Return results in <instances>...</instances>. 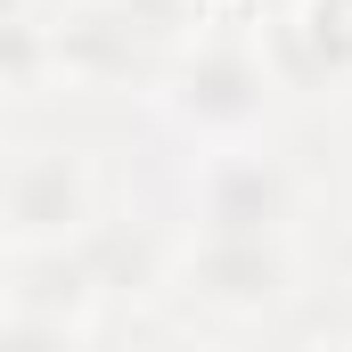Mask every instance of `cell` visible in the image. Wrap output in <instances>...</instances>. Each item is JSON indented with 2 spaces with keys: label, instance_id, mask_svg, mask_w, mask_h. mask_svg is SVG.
Listing matches in <instances>:
<instances>
[{
  "label": "cell",
  "instance_id": "obj_1",
  "mask_svg": "<svg viewBox=\"0 0 352 352\" xmlns=\"http://www.w3.org/2000/svg\"><path fill=\"white\" fill-rule=\"evenodd\" d=\"M180 156L188 148H221V140H254V131H278L295 115V98L278 82V58H270L263 33V0H221L205 8L188 33L173 41L164 74L140 107Z\"/></svg>",
  "mask_w": 352,
  "mask_h": 352
},
{
  "label": "cell",
  "instance_id": "obj_2",
  "mask_svg": "<svg viewBox=\"0 0 352 352\" xmlns=\"http://www.w3.org/2000/svg\"><path fill=\"white\" fill-rule=\"evenodd\" d=\"M320 295V238H246V230H173L156 303L180 311V328H278L295 303Z\"/></svg>",
  "mask_w": 352,
  "mask_h": 352
},
{
  "label": "cell",
  "instance_id": "obj_3",
  "mask_svg": "<svg viewBox=\"0 0 352 352\" xmlns=\"http://www.w3.org/2000/svg\"><path fill=\"white\" fill-rule=\"evenodd\" d=\"M107 213H115V173L90 131L41 123V115L0 123V246L8 254L82 246Z\"/></svg>",
  "mask_w": 352,
  "mask_h": 352
},
{
  "label": "cell",
  "instance_id": "obj_4",
  "mask_svg": "<svg viewBox=\"0 0 352 352\" xmlns=\"http://www.w3.org/2000/svg\"><path fill=\"white\" fill-rule=\"evenodd\" d=\"M320 221H328V173L287 140V123L180 156L173 230H246V238L311 230L320 238Z\"/></svg>",
  "mask_w": 352,
  "mask_h": 352
},
{
  "label": "cell",
  "instance_id": "obj_5",
  "mask_svg": "<svg viewBox=\"0 0 352 352\" xmlns=\"http://www.w3.org/2000/svg\"><path fill=\"white\" fill-rule=\"evenodd\" d=\"M263 33L295 107H352V0H263Z\"/></svg>",
  "mask_w": 352,
  "mask_h": 352
},
{
  "label": "cell",
  "instance_id": "obj_6",
  "mask_svg": "<svg viewBox=\"0 0 352 352\" xmlns=\"http://www.w3.org/2000/svg\"><path fill=\"white\" fill-rule=\"evenodd\" d=\"M0 270H8V246H0Z\"/></svg>",
  "mask_w": 352,
  "mask_h": 352
}]
</instances>
